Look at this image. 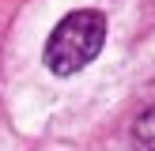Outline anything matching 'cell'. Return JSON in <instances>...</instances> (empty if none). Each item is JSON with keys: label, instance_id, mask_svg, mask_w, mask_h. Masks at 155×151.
<instances>
[{"label": "cell", "instance_id": "cell-1", "mask_svg": "<svg viewBox=\"0 0 155 151\" xmlns=\"http://www.w3.org/2000/svg\"><path fill=\"white\" fill-rule=\"evenodd\" d=\"M102 45H106V15L95 8H83V11L64 15L53 27L45 42V64L53 76H76L102 53Z\"/></svg>", "mask_w": 155, "mask_h": 151}, {"label": "cell", "instance_id": "cell-2", "mask_svg": "<svg viewBox=\"0 0 155 151\" xmlns=\"http://www.w3.org/2000/svg\"><path fill=\"white\" fill-rule=\"evenodd\" d=\"M133 143L136 151H155V102H148L133 121Z\"/></svg>", "mask_w": 155, "mask_h": 151}]
</instances>
